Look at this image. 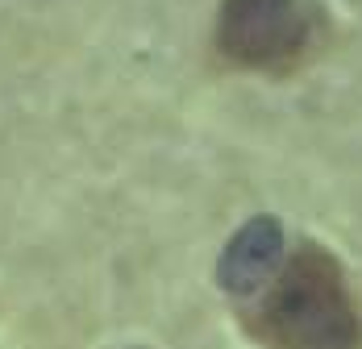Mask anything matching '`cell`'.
Segmentation results:
<instances>
[{
	"label": "cell",
	"mask_w": 362,
	"mask_h": 349,
	"mask_svg": "<svg viewBox=\"0 0 362 349\" xmlns=\"http://www.w3.org/2000/svg\"><path fill=\"white\" fill-rule=\"evenodd\" d=\"M254 308V337L267 349H362V308L346 266L325 245L284 254Z\"/></svg>",
	"instance_id": "obj_1"
},
{
	"label": "cell",
	"mask_w": 362,
	"mask_h": 349,
	"mask_svg": "<svg viewBox=\"0 0 362 349\" xmlns=\"http://www.w3.org/2000/svg\"><path fill=\"white\" fill-rule=\"evenodd\" d=\"M325 8L317 0H221L217 50L250 71H291L321 50Z\"/></svg>",
	"instance_id": "obj_2"
},
{
	"label": "cell",
	"mask_w": 362,
	"mask_h": 349,
	"mask_svg": "<svg viewBox=\"0 0 362 349\" xmlns=\"http://www.w3.org/2000/svg\"><path fill=\"white\" fill-rule=\"evenodd\" d=\"M279 262H284V229H279V220L275 216H254L229 237L225 254H221L217 279L229 295L250 300L275 279Z\"/></svg>",
	"instance_id": "obj_3"
}]
</instances>
